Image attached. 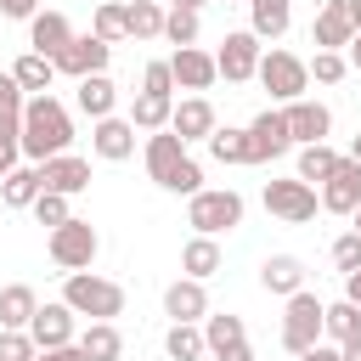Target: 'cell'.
Returning <instances> with one entry per match:
<instances>
[{"mask_svg": "<svg viewBox=\"0 0 361 361\" xmlns=\"http://www.w3.org/2000/svg\"><path fill=\"white\" fill-rule=\"evenodd\" d=\"M34 361H85V355H79V344H56V350H39Z\"/></svg>", "mask_w": 361, "mask_h": 361, "instance_id": "cell-49", "label": "cell"}, {"mask_svg": "<svg viewBox=\"0 0 361 361\" xmlns=\"http://www.w3.org/2000/svg\"><path fill=\"white\" fill-rule=\"evenodd\" d=\"M197 34H203V11H175V6H164V39L180 51V45H197Z\"/></svg>", "mask_w": 361, "mask_h": 361, "instance_id": "cell-37", "label": "cell"}, {"mask_svg": "<svg viewBox=\"0 0 361 361\" xmlns=\"http://www.w3.org/2000/svg\"><path fill=\"white\" fill-rule=\"evenodd\" d=\"M23 118V113H17ZM11 113H0V180L17 169V158H23V124H17Z\"/></svg>", "mask_w": 361, "mask_h": 361, "instance_id": "cell-39", "label": "cell"}, {"mask_svg": "<svg viewBox=\"0 0 361 361\" xmlns=\"http://www.w3.org/2000/svg\"><path fill=\"white\" fill-rule=\"evenodd\" d=\"M237 338H248V327H243V316H231V310H209L203 316V344L209 350H220V344H237Z\"/></svg>", "mask_w": 361, "mask_h": 361, "instance_id": "cell-38", "label": "cell"}, {"mask_svg": "<svg viewBox=\"0 0 361 361\" xmlns=\"http://www.w3.org/2000/svg\"><path fill=\"white\" fill-rule=\"evenodd\" d=\"M169 130L192 147V141H209L214 130H220V118H214V102L209 96H186V102H175V113H169Z\"/></svg>", "mask_w": 361, "mask_h": 361, "instance_id": "cell-19", "label": "cell"}, {"mask_svg": "<svg viewBox=\"0 0 361 361\" xmlns=\"http://www.w3.org/2000/svg\"><path fill=\"white\" fill-rule=\"evenodd\" d=\"M310 344H322V299L310 288H299L282 310V350L288 355H305Z\"/></svg>", "mask_w": 361, "mask_h": 361, "instance_id": "cell-8", "label": "cell"}, {"mask_svg": "<svg viewBox=\"0 0 361 361\" xmlns=\"http://www.w3.org/2000/svg\"><path fill=\"white\" fill-rule=\"evenodd\" d=\"M34 310H39V293H34L28 282H6V288H0V327H17V333H28Z\"/></svg>", "mask_w": 361, "mask_h": 361, "instance_id": "cell-26", "label": "cell"}, {"mask_svg": "<svg viewBox=\"0 0 361 361\" xmlns=\"http://www.w3.org/2000/svg\"><path fill=\"white\" fill-rule=\"evenodd\" d=\"M11 79L23 85V96H45V90L56 85V62L39 56V51H23V56L11 62Z\"/></svg>", "mask_w": 361, "mask_h": 361, "instance_id": "cell-27", "label": "cell"}, {"mask_svg": "<svg viewBox=\"0 0 361 361\" xmlns=\"http://www.w3.org/2000/svg\"><path fill=\"white\" fill-rule=\"evenodd\" d=\"M209 355H214V361H259L248 338H237V344H220V350H209Z\"/></svg>", "mask_w": 361, "mask_h": 361, "instance_id": "cell-46", "label": "cell"}, {"mask_svg": "<svg viewBox=\"0 0 361 361\" xmlns=\"http://www.w3.org/2000/svg\"><path fill=\"white\" fill-rule=\"evenodd\" d=\"M73 344H79L85 361H124V333H118V322H85Z\"/></svg>", "mask_w": 361, "mask_h": 361, "instance_id": "cell-23", "label": "cell"}, {"mask_svg": "<svg viewBox=\"0 0 361 361\" xmlns=\"http://www.w3.org/2000/svg\"><path fill=\"white\" fill-rule=\"evenodd\" d=\"M169 113H175V96H152V90H135V102H130V124L141 130V135H152V130H169Z\"/></svg>", "mask_w": 361, "mask_h": 361, "instance_id": "cell-28", "label": "cell"}, {"mask_svg": "<svg viewBox=\"0 0 361 361\" xmlns=\"http://www.w3.org/2000/svg\"><path fill=\"white\" fill-rule=\"evenodd\" d=\"M39 11V0H0V17H11V23H28Z\"/></svg>", "mask_w": 361, "mask_h": 361, "instance_id": "cell-47", "label": "cell"}, {"mask_svg": "<svg viewBox=\"0 0 361 361\" xmlns=\"http://www.w3.org/2000/svg\"><path fill=\"white\" fill-rule=\"evenodd\" d=\"M350 220H355V226H350V231H355V237H361V209H355V214H350Z\"/></svg>", "mask_w": 361, "mask_h": 361, "instance_id": "cell-55", "label": "cell"}, {"mask_svg": "<svg viewBox=\"0 0 361 361\" xmlns=\"http://www.w3.org/2000/svg\"><path fill=\"white\" fill-rule=\"evenodd\" d=\"M338 361H361V338H350V344H338Z\"/></svg>", "mask_w": 361, "mask_h": 361, "instance_id": "cell-52", "label": "cell"}, {"mask_svg": "<svg viewBox=\"0 0 361 361\" xmlns=\"http://www.w3.org/2000/svg\"><path fill=\"white\" fill-rule=\"evenodd\" d=\"M322 209H327V214H344V220L361 209V164L338 158V169L322 180Z\"/></svg>", "mask_w": 361, "mask_h": 361, "instance_id": "cell-17", "label": "cell"}, {"mask_svg": "<svg viewBox=\"0 0 361 361\" xmlns=\"http://www.w3.org/2000/svg\"><path fill=\"white\" fill-rule=\"evenodd\" d=\"M220 6H248V0H220Z\"/></svg>", "mask_w": 361, "mask_h": 361, "instance_id": "cell-56", "label": "cell"}, {"mask_svg": "<svg viewBox=\"0 0 361 361\" xmlns=\"http://www.w3.org/2000/svg\"><path fill=\"white\" fill-rule=\"evenodd\" d=\"M124 23H130V39H164V0H130Z\"/></svg>", "mask_w": 361, "mask_h": 361, "instance_id": "cell-33", "label": "cell"}, {"mask_svg": "<svg viewBox=\"0 0 361 361\" xmlns=\"http://www.w3.org/2000/svg\"><path fill=\"white\" fill-rule=\"evenodd\" d=\"M39 350H34V338L28 333H17V327H0V361H34Z\"/></svg>", "mask_w": 361, "mask_h": 361, "instance_id": "cell-42", "label": "cell"}, {"mask_svg": "<svg viewBox=\"0 0 361 361\" xmlns=\"http://www.w3.org/2000/svg\"><path fill=\"white\" fill-rule=\"evenodd\" d=\"M220 265H226V254H220L214 237H192V243L180 248V276H192V282H209Z\"/></svg>", "mask_w": 361, "mask_h": 361, "instance_id": "cell-29", "label": "cell"}, {"mask_svg": "<svg viewBox=\"0 0 361 361\" xmlns=\"http://www.w3.org/2000/svg\"><path fill=\"white\" fill-rule=\"evenodd\" d=\"M23 102H28V96H23V85L11 79V68H6V73H0V113H11V118H17V113H23Z\"/></svg>", "mask_w": 361, "mask_h": 361, "instance_id": "cell-45", "label": "cell"}, {"mask_svg": "<svg viewBox=\"0 0 361 361\" xmlns=\"http://www.w3.org/2000/svg\"><path fill=\"white\" fill-rule=\"evenodd\" d=\"M333 265L350 276V271H361V237L355 231H344V237H333Z\"/></svg>", "mask_w": 361, "mask_h": 361, "instance_id": "cell-43", "label": "cell"}, {"mask_svg": "<svg viewBox=\"0 0 361 361\" xmlns=\"http://www.w3.org/2000/svg\"><path fill=\"white\" fill-rule=\"evenodd\" d=\"M107 62H113V45H102L96 34H73V45L56 56V73H68V79L79 85V79H90V73H107Z\"/></svg>", "mask_w": 361, "mask_h": 361, "instance_id": "cell-13", "label": "cell"}, {"mask_svg": "<svg viewBox=\"0 0 361 361\" xmlns=\"http://www.w3.org/2000/svg\"><path fill=\"white\" fill-rule=\"evenodd\" d=\"M259 288L276 293V299H293V293L305 288V259H299V254H271V259L259 265Z\"/></svg>", "mask_w": 361, "mask_h": 361, "instance_id": "cell-22", "label": "cell"}, {"mask_svg": "<svg viewBox=\"0 0 361 361\" xmlns=\"http://www.w3.org/2000/svg\"><path fill=\"white\" fill-rule=\"evenodd\" d=\"M164 316H169V322H203V316H209V288L192 282V276H175V282L164 288Z\"/></svg>", "mask_w": 361, "mask_h": 361, "instance_id": "cell-21", "label": "cell"}, {"mask_svg": "<svg viewBox=\"0 0 361 361\" xmlns=\"http://www.w3.org/2000/svg\"><path fill=\"white\" fill-rule=\"evenodd\" d=\"M73 102H79V113H90V124H96V118H113V107H118V85H113V73H90V79H79Z\"/></svg>", "mask_w": 361, "mask_h": 361, "instance_id": "cell-25", "label": "cell"}, {"mask_svg": "<svg viewBox=\"0 0 361 361\" xmlns=\"http://www.w3.org/2000/svg\"><path fill=\"white\" fill-rule=\"evenodd\" d=\"M28 338H34V350L73 344V338H79V316H73L62 299H45V305L34 310V322H28Z\"/></svg>", "mask_w": 361, "mask_h": 361, "instance_id": "cell-12", "label": "cell"}, {"mask_svg": "<svg viewBox=\"0 0 361 361\" xmlns=\"http://www.w3.org/2000/svg\"><path fill=\"white\" fill-rule=\"evenodd\" d=\"M305 73H310L316 85H338V79L350 73V62H344V51H316V56L305 62Z\"/></svg>", "mask_w": 361, "mask_h": 361, "instance_id": "cell-40", "label": "cell"}, {"mask_svg": "<svg viewBox=\"0 0 361 361\" xmlns=\"http://www.w3.org/2000/svg\"><path fill=\"white\" fill-rule=\"evenodd\" d=\"M17 124H23V158L28 164H45V158H56V152L73 147V118H68V107L51 90L45 96H28Z\"/></svg>", "mask_w": 361, "mask_h": 361, "instance_id": "cell-1", "label": "cell"}, {"mask_svg": "<svg viewBox=\"0 0 361 361\" xmlns=\"http://www.w3.org/2000/svg\"><path fill=\"white\" fill-rule=\"evenodd\" d=\"M28 209H34V220H39V226H51V231H56L62 220H73V209H68V197H56V192H39V197H34Z\"/></svg>", "mask_w": 361, "mask_h": 361, "instance_id": "cell-41", "label": "cell"}, {"mask_svg": "<svg viewBox=\"0 0 361 361\" xmlns=\"http://www.w3.org/2000/svg\"><path fill=\"white\" fill-rule=\"evenodd\" d=\"M259 56H265V45H259L248 28H231V34L220 39V51H214V73H220L226 85H248L254 68H259Z\"/></svg>", "mask_w": 361, "mask_h": 361, "instance_id": "cell-9", "label": "cell"}, {"mask_svg": "<svg viewBox=\"0 0 361 361\" xmlns=\"http://www.w3.org/2000/svg\"><path fill=\"white\" fill-rule=\"evenodd\" d=\"M350 39H355L350 0H322L316 17H310V45H316V51H344Z\"/></svg>", "mask_w": 361, "mask_h": 361, "instance_id": "cell-10", "label": "cell"}, {"mask_svg": "<svg viewBox=\"0 0 361 361\" xmlns=\"http://www.w3.org/2000/svg\"><path fill=\"white\" fill-rule=\"evenodd\" d=\"M90 152L102 158V164H124V158H135V124L130 118H96L90 124Z\"/></svg>", "mask_w": 361, "mask_h": 361, "instance_id": "cell-16", "label": "cell"}, {"mask_svg": "<svg viewBox=\"0 0 361 361\" xmlns=\"http://www.w3.org/2000/svg\"><path fill=\"white\" fill-rule=\"evenodd\" d=\"M338 158H344V152H333L327 141H316V147H299V180H305V186H322V180L338 169Z\"/></svg>", "mask_w": 361, "mask_h": 361, "instance_id": "cell-36", "label": "cell"}, {"mask_svg": "<svg viewBox=\"0 0 361 361\" xmlns=\"http://www.w3.org/2000/svg\"><path fill=\"white\" fill-rule=\"evenodd\" d=\"M259 203H265V214H271V220H282V226H310V220H316V209H322L316 186H305L299 175H288V180H265Z\"/></svg>", "mask_w": 361, "mask_h": 361, "instance_id": "cell-7", "label": "cell"}, {"mask_svg": "<svg viewBox=\"0 0 361 361\" xmlns=\"http://www.w3.org/2000/svg\"><path fill=\"white\" fill-rule=\"evenodd\" d=\"M90 34H96L102 45H118V39H130V23H124V0H102V6L90 11Z\"/></svg>", "mask_w": 361, "mask_h": 361, "instance_id": "cell-35", "label": "cell"}, {"mask_svg": "<svg viewBox=\"0 0 361 361\" xmlns=\"http://www.w3.org/2000/svg\"><path fill=\"white\" fill-rule=\"evenodd\" d=\"M62 305L85 322H113V316H124V288L113 276H96V271H68L62 276Z\"/></svg>", "mask_w": 361, "mask_h": 361, "instance_id": "cell-3", "label": "cell"}, {"mask_svg": "<svg viewBox=\"0 0 361 361\" xmlns=\"http://www.w3.org/2000/svg\"><path fill=\"white\" fill-rule=\"evenodd\" d=\"M34 169H39V192H56V197H79L90 186V158H79V152H56Z\"/></svg>", "mask_w": 361, "mask_h": 361, "instance_id": "cell-11", "label": "cell"}, {"mask_svg": "<svg viewBox=\"0 0 361 361\" xmlns=\"http://www.w3.org/2000/svg\"><path fill=\"white\" fill-rule=\"evenodd\" d=\"M344 158H350V164H361V135L350 141V152H344Z\"/></svg>", "mask_w": 361, "mask_h": 361, "instance_id": "cell-54", "label": "cell"}, {"mask_svg": "<svg viewBox=\"0 0 361 361\" xmlns=\"http://www.w3.org/2000/svg\"><path fill=\"white\" fill-rule=\"evenodd\" d=\"M45 254H51V265L68 276V271H90L96 265V254H102V237H96V226L90 220H62L51 237H45Z\"/></svg>", "mask_w": 361, "mask_h": 361, "instance_id": "cell-5", "label": "cell"}, {"mask_svg": "<svg viewBox=\"0 0 361 361\" xmlns=\"http://www.w3.org/2000/svg\"><path fill=\"white\" fill-rule=\"evenodd\" d=\"M344 299L361 310V271H350V276H344Z\"/></svg>", "mask_w": 361, "mask_h": 361, "instance_id": "cell-50", "label": "cell"}, {"mask_svg": "<svg viewBox=\"0 0 361 361\" xmlns=\"http://www.w3.org/2000/svg\"><path fill=\"white\" fill-rule=\"evenodd\" d=\"M169 6H175V11H203L209 0H169Z\"/></svg>", "mask_w": 361, "mask_h": 361, "instance_id": "cell-53", "label": "cell"}, {"mask_svg": "<svg viewBox=\"0 0 361 361\" xmlns=\"http://www.w3.org/2000/svg\"><path fill=\"white\" fill-rule=\"evenodd\" d=\"M141 90H152V96H175V73H169V62H147Z\"/></svg>", "mask_w": 361, "mask_h": 361, "instance_id": "cell-44", "label": "cell"}, {"mask_svg": "<svg viewBox=\"0 0 361 361\" xmlns=\"http://www.w3.org/2000/svg\"><path fill=\"white\" fill-rule=\"evenodd\" d=\"M293 361H338V344H327V338H322V344H310V350H305V355H293Z\"/></svg>", "mask_w": 361, "mask_h": 361, "instance_id": "cell-48", "label": "cell"}, {"mask_svg": "<svg viewBox=\"0 0 361 361\" xmlns=\"http://www.w3.org/2000/svg\"><path fill=\"white\" fill-rule=\"evenodd\" d=\"M34 197H39V169H34V164H17V169L0 180V203H6V209H28Z\"/></svg>", "mask_w": 361, "mask_h": 361, "instance_id": "cell-34", "label": "cell"}, {"mask_svg": "<svg viewBox=\"0 0 361 361\" xmlns=\"http://www.w3.org/2000/svg\"><path fill=\"white\" fill-rule=\"evenodd\" d=\"M282 118H288L293 147H316V141H327V130H333V113H327L322 102H310V96L288 102V107H282Z\"/></svg>", "mask_w": 361, "mask_h": 361, "instance_id": "cell-15", "label": "cell"}, {"mask_svg": "<svg viewBox=\"0 0 361 361\" xmlns=\"http://www.w3.org/2000/svg\"><path fill=\"white\" fill-rule=\"evenodd\" d=\"M169 73H175V85L180 90H192V96H203L220 73H214V51H203V45H180L175 56H169Z\"/></svg>", "mask_w": 361, "mask_h": 361, "instance_id": "cell-18", "label": "cell"}, {"mask_svg": "<svg viewBox=\"0 0 361 361\" xmlns=\"http://www.w3.org/2000/svg\"><path fill=\"white\" fill-rule=\"evenodd\" d=\"M186 226L192 237H220V231H237L243 226V192L231 186H203L186 197Z\"/></svg>", "mask_w": 361, "mask_h": 361, "instance_id": "cell-4", "label": "cell"}, {"mask_svg": "<svg viewBox=\"0 0 361 361\" xmlns=\"http://www.w3.org/2000/svg\"><path fill=\"white\" fill-rule=\"evenodd\" d=\"M254 79L271 90V102H299L305 90H310V73H305V56H293V51H282V45H271L265 56H259V68H254Z\"/></svg>", "mask_w": 361, "mask_h": 361, "instance_id": "cell-6", "label": "cell"}, {"mask_svg": "<svg viewBox=\"0 0 361 361\" xmlns=\"http://www.w3.org/2000/svg\"><path fill=\"white\" fill-rule=\"evenodd\" d=\"M243 130H248V141H254V164H276V158L293 147L282 107H265V113H254V124H243Z\"/></svg>", "mask_w": 361, "mask_h": 361, "instance_id": "cell-14", "label": "cell"}, {"mask_svg": "<svg viewBox=\"0 0 361 361\" xmlns=\"http://www.w3.org/2000/svg\"><path fill=\"white\" fill-rule=\"evenodd\" d=\"M141 158H147L152 186H164V192H175V197L203 192V164L186 152V141H180L175 130H152V135H147V147H141Z\"/></svg>", "mask_w": 361, "mask_h": 361, "instance_id": "cell-2", "label": "cell"}, {"mask_svg": "<svg viewBox=\"0 0 361 361\" xmlns=\"http://www.w3.org/2000/svg\"><path fill=\"white\" fill-rule=\"evenodd\" d=\"M68 45H73V23H68L62 11H34V17H28V51H39V56L56 62Z\"/></svg>", "mask_w": 361, "mask_h": 361, "instance_id": "cell-20", "label": "cell"}, {"mask_svg": "<svg viewBox=\"0 0 361 361\" xmlns=\"http://www.w3.org/2000/svg\"><path fill=\"white\" fill-rule=\"evenodd\" d=\"M293 23V0H248V34L265 45V39H282Z\"/></svg>", "mask_w": 361, "mask_h": 361, "instance_id": "cell-24", "label": "cell"}, {"mask_svg": "<svg viewBox=\"0 0 361 361\" xmlns=\"http://www.w3.org/2000/svg\"><path fill=\"white\" fill-rule=\"evenodd\" d=\"M164 355L169 361H203L209 344H203V322H169L164 333Z\"/></svg>", "mask_w": 361, "mask_h": 361, "instance_id": "cell-30", "label": "cell"}, {"mask_svg": "<svg viewBox=\"0 0 361 361\" xmlns=\"http://www.w3.org/2000/svg\"><path fill=\"white\" fill-rule=\"evenodd\" d=\"M322 338H327V344H350V338H361V310H355L350 299L322 305Z\"/></svg>", "mask_w": 361, "mask_h": 361, "instance_id": "cell-31", "label": "cell"}, {"mask_svg": "<svg viewBox=\"0 0 361 361\" xmlns=\"http://www.w3.org/2000/svg\"><path fill=\"white\" fill-rule=\"evenodd\" d=\"M209 158L214 164H254V141H248V130H231V124H220L209 141Z\"/></svg>", "mask_w": 361, "mask_h": 361, "instance_id": "cell-32", "label": "cell"}, {"mask_svg": "<svg viewBox=\"0 0 361 361\" xmlns=\"http://www.w3.org/2000/svg\"><path fill=\"white\" fill-rule=\"evenodd\" d=\"M344 62H350V68H355V73H361V28H355V39H350V45H344Z\"/></svg>", "mask_w": 361, "mask_h": 361, "instance_id": "cell-51", "label": "cell"}]
</instances>
